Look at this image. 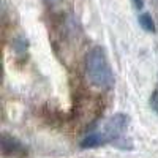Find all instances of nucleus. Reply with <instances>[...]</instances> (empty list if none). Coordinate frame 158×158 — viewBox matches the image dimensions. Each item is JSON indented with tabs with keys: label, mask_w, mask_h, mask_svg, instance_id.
<instances>
[{
	"label": "nucleus",
	"mask_w": 158,
	"mask_h": 158,
	"mask_svg": "<svg viewBox=\"0 0 158 158\" xmlns=\"http://www.w3.org/2000/svg\"><path fill=\"white\" fill-rule=\"evenodd\" d=\"M130 123V117L123 112H117L112 117H109L103 125L95 128L92 133H89L82 141H81V147L82 149H97L101 146H106L120 138L125 130L128 128Z\"/></svg>",
	"instance_id": "nucleus-2"
},
{
	"label": "nucleus",
	"mask_w": 158,
	"mask_h": 158,
	"mask_svg": "<svg viewBox=\"0 0 158 158\" xmlns=\"http://www.w3.org/2000/svg\"><path fill=\"white\" fill-rule=\"evenodd\" d=\"M25 152V147L24 144L19 142L16 138L13 136H8L6 133L2 136V153L6 156V155H11V156H22Z\"/></svg>",
	"instance_id": "nucleus-3"
},
{
	"label": "nucleus",
	"mask_w": 158,
	"mask_h": 158,
	"mask_svg": "<svg viewBox=\"0 0 158 158\" xmlns=\"http://www.w3.org/2000/svg\"><path fill=\"white\" fill-rule=\"evenodd\" d=\"M150 106H152V109L158 114V87L153 90V94H152V97H150Z\"/></svg>",
	"instance_id": "nucleus-5"
},
{
	"label": "nucleus",
	"mask_w": 158,
	"mask_h": 158,
	"mask_svg": "<svg viewBox=\"0 0 158 158\" xmlns=\"http://www.w3.org/2000/svg\"><path fill=\"white\" fill-rule=\"evenodd\" d=\"M131 2H133V6L136 10H142L144 8V0H131Z\"/></svg>",
	"instance_id": "nucleus-6"
},
{
	"label": "nucleus",
	"mask_w": 158,
	"mask_h": 158,
	"mask_svg": "<svg viewBox=\"0 0 158 158\" xmlns=\"http://www.w3.org/2000/svg\"><path fill=\"white\" fill-rule=\"evenodd\" d=\"M85 76L90 85L100 90H109L114 87V74L103 48H92L85 56Z\"/></svg>",
	"instance_id": "nucleus-1"
},
{
	"label": "nucleus",
	"mask_w": 158,
	"mask_h": 158,
	"mask_svg": "<svg viewBox=\"0 0 158 158\" xmlns=\"http://www.w3.org/2000/svg\"><path fill=\"white\" fill-rule=\"evenodd\" d=\"M46 3H49V5H56V3H59L60 0H44Z\"/></svg>",
	"instance_id": "nucleus-7"
},
{
	"label": "nucleus",
	"mask_w": 158,
	"mask_h": 158,
	"mask_svg": "<svg viewBox=\"0 0 158 158\" xmlns=\"http://www.w3.org/2000/svg\"><path fill=\"white\" fill-rule=\"evenodd\" d=\"M138 21H139V25L142 27L144 32H149V33L155 32V22H153V19H152V16L149 15V13H142V15H139Z\"/></svg>",
	"instance_id": "nucleus-4"
}]
</instances>
